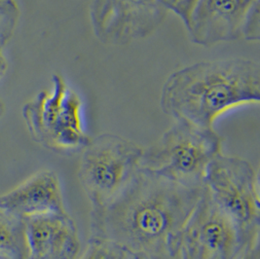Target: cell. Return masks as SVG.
<instances>
[{
    "label": "cell",
    "mask_w": 260,
    "mask_h": 259,
    "mask_svg": "<svg viewBox=\"0 0 260 259\" xmlns=\"http://www.w3.org/2000/svg\"><path fill=\"white\" fill-rule=\"evenodd\" d=\"M203 191L140 169L114 200L91 211V238L142 259H178L179 236Z\"/></svg>",
    "instance_id": "obj_1"
},
{
    "label": "cell",
    "mask_w": 260,
    "mask_h": 259,
    "mask_svg": "<svg viewBox=\"0 0 260 259\" xmlns=\"http://www.w3.org/2000/svg\"><path fill=\"white\" fill-rule=\"evenodd\" d=\"M259 101V64L230 58L199 61L173 72L164 83L160 106L175 120L213 128L228 110Z\"/></svg>",
    "instance_id": "obj_2"
},
{
    "label": "cell",
    "mask_w": 260,
    "mask_h": 259,
    "mask_svg": "<svg viewBox=\"0 0 260 259\" xmlns=\"http://www.w3.org/2000/svg\"><path fill=\"white\" fill-rule=\"evenodd\" d=\"M223 138L213 128L175 120L161 138L144 147L140 168L188 187H204L206 172L222 153Z\"/></svg>",
    "instance_id": "obj_3"
},
{
    "label": "cell",
    "mask_w": 260,
    "mask_h": 259,
    "mask_svg": "<svg viewBox=\"0 0 260 259\" xmlns=\"http://www.w3.org/2000/svg\"><path fill=\"white\" fill-rule=\"evenodd\" d=\"M23 117L35 142L60 154L81 152L91 141L84 103L64 77L55 73L51 90H43L23 106Z\"/></svg>",
    "instance_id": "obj_4"
},
{
    "label": "cell",
    "mask_w": 260,
    "mask_h": 259,
    "mask_svg": "<svg viewBox=\"0 0 260 259\" xmlns=\"http://www.w3.org/2000/svg\"><path fill=\"white\" fill-rule=\"evenodd\" d=\"M204 186L236 226L248 249L259 246V176L242 157L218 154L208 167Z\"/></svg>",
    "instance_id": "obj_5"
},
{
    "label": "cell",
    "mask_w": 260,
    "mask_h": 259,
    "mask_svg": "<svg viewBox=\"0 0 260 259\" xmlns=\"http://www.w3.org/2000/svg\"><path fill=\"white\" fill-rule=\"evenodd\" d=\"M144 147L129 139L105 133L92 138L81 151L78 179L91 211L108 205L141 169Z\"/></svg>",
    "instance_id": "obj_6"
},
{
    "label": "cell",
    "mask_w": 260,
    "mask_h": 259,
    "mask_svg": "<svg viewBox=\"0 0 260 259\" xmlns=\"http://www.w3.org/2000/svg\"><path fill=\"white\" fill-rule=\"evenodd\" d=\"M249 250L236 226L204 186L179 236L178 259H242Z\"/></svg>",
    "instance_id": "obj_7"
},
{
    "label": "cell",
    "mask_w": 260,
    "mask_h": 259,
    "mask_svg": "<svg viewBox=\"0 0 260 259\" xmlns=\"http://www.w3.org/2000/svg\"><path fill=\"white\" fill-rule=\"evenodd\" d=\"M167 12L160 0H92L89 16L99 41L124 46L151 36Z\"/></svg>",
    "instance_id": "obj_8"
},
{
    "label": "cell",
    "mask_w": 260,
    "mask_h": 259,
    "mask_svg": "<svg viewBox=\"0 0 260 259\" xmlns=\"http://www.w3.org/2000/svg\"><path fill=\"white\" fill-rule=\"evenodd\" d=\"M259 0H198L187 30L192 42L210 47L242 38L243 24Z\"/></svg>",
    "instance_id": "obj_9"
},
{
    "label": "cell",
    "mask_w": 260,
    "mask_h": 259,
    "mask_svg": "<svg viewBox=\"0 0 260 259\" xmlns=\"http://www.w3.org/2000/svg\"><path fill=\"white\" fill-rule=\"evenodd\" d=\"M28 259H78L81 239L69 212L48 213L24 219Z\"/></svg>",
    "instance_id": "obj_10"
},
{
    "label": "cell",
    "mask_w": 260,
    "mask_h": 259,
    "mask_svg": "<svg viewBox=\"0 0 260 259\" xmlns=\"http://www.w3.org/2000/svg\"><path fill=\"white\" fill-rule=\"evenodd\" d=\"M0 209L23 219L68 212L59 175L48 169L38 171L17 187L1 195Z\"/></svg>",
    "instance_id": "obj_11"
},
{
    "label": "cell",
    "mask_w": 260,
    "mask_h": 259,
    "mask_svg": "<svg viewBox=\"0 0 260 259\" xmlns=\"http://www.w3.org/2000/svg\"><path fill=\"white\" fill-rule=\"evenodd\" d=\"M0 259H28L25 221L0 209Z\"/></svg>",
    "instance_id": "obj_12"
},
{
    "label": "cell",
    "mask_w": 260,
    "mask_h": 259,
    "mask_svg": "<svg viewBox=\"0 0 260 259\" xmlns=\"http://www.w3.org/2000/svg\"><path fill=\"white\" fill-rule=\"evenodd\" d=\"M20 16L21 11L16 0H0V50L11 40Z\"/></svg>",
    "instance_id": "obj_13"
},
{
    "label": "cell",
    "mask_w": 260,
    "mask_h": 259,
    "mask_svg": "<svg viewBox=\"0 0 260 259\" xmlns=\"http://www.w3.org/2000/svg\"><path fill=\"white\" fill-rule=\"evenodd\" d=\"M78 259H126V252L114 243L90 237Z\"/></svg>",
    "instance_id": "obj_14"
},
{
    "label": "cell",
    "mask_w": 260,
    "mask_h": 259,
    "mask_svg": "<svg viewBox=\"0 0 260 259\" xmlns=\"http://www.w3.org/2000/svg\"><path fill=\"white\" fill-rule=\"evenodd\" d=\"M167 10L176 13L185 26L189 24L191 15L198 0H160Z\"/></svg>",
    "instance_id": "obj_15"
},
{
    "label": "cell",
    "mask_w": 260,
    "mask_h": 259,
    "mask_svg": "<svg viewBox=\"0 0 260 259\" xmlns=\"http://www.w3.org/2000/svg\"><path fill=\"white\" fill-rule=\"evenodd\" d=\"M259 5L255 6L246 18L243 28L242 38L248 41H258L260 38Z\"/></svg>",
    "instance_id": "obj_16"
},
{
    "label": "cell",
    "mask_w": 260,
    "mask_h": 259,
    "mask_svg": "<svg viewBox=\"0 0 260 259\" xmlns=\"http://www.w3.org/2000/svg\"><path fill=\"white\" fill-rule=\"evenodd\" d=\"M8 71V61L3 55L2 50H0V80L5 76L6 72Z\"/></svg>",
    "instance_id": "obj_17"
},
{
    "label": "cell",
    "mask_w": 260,
    "mask_h": 259,
    "mask_svg": "<svg viewBox=\"0 0 260 259\" xmlns=\"http://www.w3.org/2000/svg\"><path fill=\"white\" fill-rule=\"evenodd\" d=\"M6 112V106L5 103L3 102V100L0 98V120L3 118L4 114Z\"/></svg>",
    "instance_id": "obj_18"
}]
</instances>
